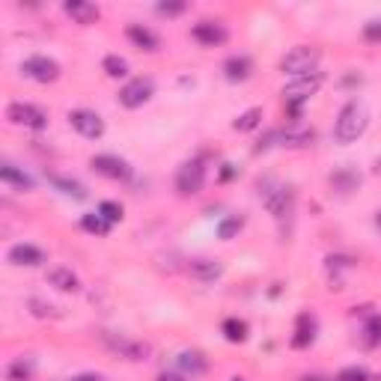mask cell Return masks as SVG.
I'll list each match as a JSON object with an SVG mask.
<instances>
[{"label": "cell", "instance_id": "21", "mask_svg": "<svg viewBox=\"0 0 381 381\" xmlns=\"http://www.w3.org/2000/svg\"><path fill=\"white\" fill-rule=\"evenodd\" d=\"M176 361H179V366H182V370H185L188 375H202V373L209 370V361L202 358L200 351H182Z\"/></svg>", "mask_w": 381, "mask_h": 381}, {"label": "cell", "instance_id": "29", "mask_svg": "<svg viewBox=\"0 0 381 381\" xmlns=\"http://www.w3.org/2000/svg\"><path fill=\"white\" fill-rule=\"evenodd\" d=\"M98 214H101V218H105L108 224H120V221L125 218V209L120 206V202H110V200H105V202H101V206H98Z\"/></svg>", "mask_w": 381, "mask_h": 381}, {"label": "cell", "instance_id": "8", "mask_svg": "<svg viewBox=\"0 0 381 381\" xmlns=\"http://www.w3.org/2000/svg\"><path fill=\"white\" fill-rule=\"evenodd\" d=\"M69 122H72V129L78 131L81 137H86V141H98V137L105 134V120H101L96 110H84V108L72 110Z\"/></svg>", "mask_w": 381, "mask_h": 381}, {"label": "cell", "instance_id": "17", "mask_svg": "<svg viewBox=\"0 0 381 381\" xmlns=\"http://www.w3.org/2000/svg\"><path fill=\"white\" fill-rule=\"evenodd\" d=\"M48 283L54 289H60V292H78L81 289V280L72 274V269H63V265L48 271Z\"/></svg>", "mask_w": 381, "mask_h": 381}, {"label": "cell", "instance_id": "5", "mask_svg": "<svg viewBox=\"0 0 381 381\" xmlns=\"http://www.w3.org/2000/svg\"><path fill=\"white\" fill-rule=\"evenodd\" d=\"M202 185H206V167L200 161H185L176 173V190L182 197H194L202 190Z\"/></svg>", "mask_w": 381, "mask_h": 381}, {"label": "cell", "instance_id": "19", "mask_svg": "<svg viewBox=\"0 0 381 381\" xmlns=\"http://www.w3.org/2000/svg\"><path fill=\"white\" fill-rule=\"evenodd\" d=\"M280 141L292 149H301V146H310L316 141V134L313 129H298V125H289L286 131H280Z\"/></svg>", "mask_w": 381, "mask_h": 381}, {"label": "cell", "instance_id": "26", "mask_svg": "<svg viewBox=\"0 0 381 381\" xmlns=\"http://www.w3.org/2000/svg\"><path fill=\"white\" fill-rule=\"evenodd\" d=\"M101 69H105L110 78H125V75H129V63H125L120 54H108L105 63H101Z\"/></svg>", "mask_w": 381, "mask_h": 381}, {"label": "cell", "instance_id": "31", "mask_svg": "<svg viewBox=\"0 0 381 381\" xmlns=\"http://www.w3.org/2000/svg\"><path fill=\"white\" fill-rule=\"evenodd\" d=\"M337 381H370V375H366L363 366H349V370H342L337 375Z\"/></svg>", "mask_w": 381, "mask_h": 381}, {"label": "cell", "instance_id": "18", "mask_svg": "<svg viewBox=\"0 0 381 381\" xmlns=\"http://www.w3.org/2000/svg\"><path fill=\"white\" fill-rule=\"evenodd\" d=\"M125 36L137 45V48H143V51H155L158 48V36L152 33L149 27H143V24H129L125 27Z\"/></svg>", "mask_w": 381, "mask_h": 381}, {"label": "cell", "instance_id": "11", "mask_svg": "<svg viewBox=\"0 0 381 381\" xmlns=\"http://www.w3.org/2000/svg\"><path fill=\"white\" fill-rule=\"evenodd\" d=\"M190 36H194L200 45H206V48H214V45H224V42H226V30L221 27V24H214V21H200V24H194Z\"/></svg>", "mask_w": 381, "mask_h": 381}, {"label": "cell", "instance_id": "15", "mask_svg": "<svg viewBox=\"0 0 381 381\" xmlns=\"http://www.w3.org/2000/svg\"><path fill=\"white\" fill-rule=\"evenodd\" d=\"M316 340V319L310 313H301L295 322V337H292V349H307Z\"/></svg>", "mask_w": 381, "mask_h": 381}, {"label": "cell", "instance_id": "2", "mask_svg": "<svg viewBox=\"0 0 381 381\" xmlns=\"http://www.w3.org/2000/svg\"><path fill=\"white\" fill-rule=\"evenodd\" d=\"M319 48L313 45H298L283 54L280 60V72L283 75H292V78H304V75H313L316 72V63H319Z\"/></svg>", "mask_w": 381, "mask_h": 381}, {"label": "cell", "instance_id": "1", "mask_svg": "<svg viewBox=\"0 0 381 381\" xmlns=\"http://www.w3.org/2000/svg\"><path fill=\"white\" fill-rule=\"evenodd\" d=\"M366 125H370V113H366V108L361 105V101H349V105L340 110L337 125H334L337 143H354L366 131Z\"/></svg>", "mask_w": 381, "mask_h": 381}, {"label": "cell", "instance_id": "32", "mask_svg": "<svg viewBox=\"0 0 381 381\" xmlns=\"http://www.w3.org/2000/svg\"><path fill=\"white\" fill-rule=\"evenodd\" d=\"M363 39L366 42H381V21H370L363 27Z\"/></svg>", "mask_w": 381, "mask_h": 381}, {"label": "cell", "instance_id": "30", "mask_svg": "<svg viewBox=\"0 0 381 381\" xmlns=\"http://www.w3.org/2000/svg\"><path fill=\"white\" fill-rule=\"evenodd\" d=\"M363 334H366V342H370V346L381 342V316H370V319H366Z\"/></svg>", "mask_w": 381, "mask_h": 381}, {"label": "cell", "instance_id": "38", "mask_svg": "<svg viewBox=\"0 0 381 381\" xmlns=\"http://www.w3.org/2000/svg\"><path fill=\"white\" fill-rule=\"evenodd\" d=\"M233 381H245V378H233Z\"/></svg>", "mask_w": 381, "mask_h": 381}, {"label": "cell", "instance_id": "4", "mask_svg": "<svg viewBox=\"0 0 381 381\" xmlns=\"http://www.w3.org/2000/svg\"><path fill=\"white\" fill-rule=\"evenodd\" d=\"M6 120L15 122V125H27V129L42 131L48 125V113L36 105H27V101H12V105L6 108Z\"/></svg>", "mask_w": 381, "mask_h": 381}, {"label": "cell", "instance_id": "37", "mask_svg": "<svg viewBox=\"0 0 381 381\" xmlns=\"http://www.w3.org/2000/svg\"><path fill=\"white\" fill-rule=\"evenodd\" d=\"M375 224H378V226H381V212H378V218H375Z\"/></svg>", "mask_w": 381, "mask_h": 381}, {"label": "cell", "instance_id": "12", "mask_svg": "<svg viewBox=\"0 0 381 381\" xmlns=\"http://www.w3.org/2000/svg\"><path fill=\"white\" fill-rule=\"evenodd\" d=\"M188 274L194 277V280H200V283H214L224 274V265L218 259H194L188 265Z\"/></svg>", "mask_w": 381, "mask_h": 381}, {"label": "cell", "instance_id": "28", "mask_svg": "<svg viewBox=\"0 0 381 381\" xmlns=\"http://www.w3.org/2000/svg\"><path fill=\"white\" fill-rule=\"evenodd\" d=\"M33 375V361H15V363H9V370H6V378L9 381H30Z\"/></svg>", "mask_w": 381, "mask_h": 381}, {"label": "cell", "instance_id": "24", "mask_svg": "<svg viewBox=\"0 0 381 381\" xmlns=\"http://www.w3.org/2000/svg\"><path fill=\"white\" fill-rule=\"evenodd\" d=\"M51 182H54V188H60L63 194H69L75 200H84L86 197V190L81 182H75V179H66V176H51Z\"/></svg>", "mask_w": 381, "mask_h": 381}, {"label": "cell", "instance_id": "34", "mask_svg": "<svg viewBox=\"0 0 381 381\" xmlns=\"http://www.w3.org/2000/svg\"><path fill=\"white\" fill-rule=\"evenodd\" d=\"M69 381H105V378L96 375V373H84V375H75V378H69Z\"/></svg>", "mask_w": 381, "mask_h": 381}, {"label": "cell", "instance_id": "7", "mask_svg": "<svg viewBox=\"0 0 381 381\" xmlns=\"http://www.w3.org/2000/svg\"><path fill=\"white\" fill-rule=\"evenodd\" d=\"M152 93H155V81H152V78H134V81H129L120 90V105L129 108V110L143 108L146 101L152 98Z\"/></svg>", "mask_w": 381, "mask_h": 381}, {"label": "cell", "instance_id": "13", "mask_svg": "<svg viewBox=\"0 0 381 381\" xmlns=\"http://www.w3.org/2000/svg\"><path fill=\"white\" fill-rule=\"evenodd\" d=\"M9 262L33 269V265H42L45 262V253L39 247H33V245H12L9 247Z\"/></svg>", "mask_w": 381, "mask_h": 381}, {"label": "cell", "instance_id": "22", "mask_svg": "<svg viewBox=\"0 0 381 381\" xmlns=\"http://www.w3.org/2000/svg\"><path fill=\"white\" fill-rule=\"evenodd\" d=\"M221 331H224V337L230 340V342H245V340H247V322L226 319V322L221 325Z\"/></svg>", "mask_w": 381, "mask_h": 381}, {"label": "cell", "instance_id": "6", "mask_svg": "<svg viewBox=\"0 0 381 381\" xmlns=\"http://www.w3.org/2000/svg\"><path fill=\"white\" fill-rule=\"evenodd\" d=\"M21 72H24V78H30L36 84H51V81L60 78V63L51 60V57L36 54V57H27L21 63Z\"/></svg>", "mask_w": 381, "mask_h": 381}, {"label": "cell", "instance_id": "20", "mask_svg": "<svg viewBox=\"0 0 381 381\" xmlns=\"http://www.w3.org/2000/svg\"><path fill=\"white\" fill-rule=\"evenodd\" d=\"M0 179H4L6 185H15V188H21V190H33V179L24 170H18L15 164H4V167H0Z\"/></svg>", "mask_w": 381, "mask_h": 381}, {"label": "cell", "instance_id": "23", "mask_svg": "<svg viewBox=\"0 0 381 381\" xmlns=\"http://www.w3.org/2000/svg\"><path fill=\"white\" fill-rule=\"evenodd\" d=\"M259 122H262V108H250V110H245V113H241V117L233 122V129H235V131H253Z\"/></svg>", "mask_w": 381, "mask_h": 381}, {"label": "cell", "instance_id": "3", "mask_svg": "<svg viewBox=\"0 0 381 381\" xmlns=\"http://www.w3.org/2000/svg\"><path fill=\"white\" fill-rule=\"evenodd\" d=\"M322 75L319 72H313V75H304V78H295L292 84H286L283 86V101H286V108L295 113H301V105L304 101H310V96H316L319 93V86H322Z\"/></svg>", "mask_w": 381, "mask_h": 381}, {"label": "cell", "instance_id": "33", "mask_svg": "<svg viewBox=\"0 0 381 381\" xmlns=\"http://www.w3.org/2000/svg\"><path fill=\"white\" fill-rule=\"evenodd\" d=\"M185 9H188V4H158V12H161V15H167V18L182 15Z\"/></svg>", "mask_w": 381, "mask_h": 381}, {"label": "cell", "instance_id": "27", "mask_svg": "<svg viewBox=\"0 0 381 381\" xmlns=\"http://www.w3.org/2000/svg\"><path fill=\"white\" fill-rule=\"evenodd\" d=\"M81 226H84L86 233H93V235H108V233H110V224L101 218V214H84Z\"/></svg>", "mask_w": 381, "mask_h": 381}, {"label": "cell", "instance_id": "35", "mask_svg": "<svg viewBox=\"0 0 381 381\" xmlns=\"http://www.w3.org/2000/svg\"><path fill=\"white\" fill-rule=\"evenodd\" d=\"M233 176H235V170L230 167V164H224V170H221V179L226 182V179H233Z\"/></svg>", "mask_w": 381, "mask_h": 381}, {"label": "cell", "instance_id": "10", "mask_svg": "<svg viewBox=\"0 0 381 381\" xmlns=\"http://www.w3.org/2000/svg\"><path fill=\"white\" fill-rule=\"evenodd\" d=\"M90 167H93L98 176H105V179H129V176H131L129 161H122V158H117V155H93Z\"/></svg>", "mask_w": 381, "mask_h": 381}, {"label": "cell", "instance_id": "36", "mask_svg": "<svg viewBox=\"0 0 381 381\" xmlns=\"http://www.w3.org/2000/svg\"><path fill=\"white\" fill-rule=\"evenodd\" d=\"M158 381H185L182 375H170V373H164V375H158Z\"/></svg>", "mask_w": 381, "mask_h": 381}, {"label": "cell", "instance_id": "25", "mask_svg": "<svg viewBox=\"0 0 381 381\" xmlns=\"http://www.w3.org/2000/svg\"><path fill=\"white\" fill-rule=\"evenodd\" d=\"M241 226H245V218H241V214H233V218H224V221L218 224V238H224V241L235 238V235L241 233Z\"/></svg>", "mask_w": 381, "mask_h": 381}, {"label": "cell", "instance_id": "16", "mask_svg": "<svg viewBox=\"0 0 381 381\" xmlns=\"http://www.w3.org/2000/svg\"><path fill=\"white\" fill-rule=\"evenodd\" d=\"M63 9H66V15L75 24H93V21H98V6L96 4H86V0H69Z\"/></svg>", "mask_w": 381, "mask_h": 381}, {"label": "cell", "instance_id": "14", "mask_svg": "<svg viewBox=\"0 0 381 381\" xmlns=\"http://www.w3.org/2000/svg\"><path fill=\"white\" fill-rule=\"evenodd\" d=\"M250 72H253V63L245 54H235V57H230V60L224 63V75H226V81H233V84L247 81Z\"/></svg>", "mask_w": 381, "mask_h": 381}, {"label": "cell", "instance_id": "9", "mask_svg": "<svg viewBox=\"0 0 381 381\" xmlns=\"http://www.w3.org/2000/svg\"><path fill=\"white\" fill-rule=\"evenodd\" d=\"M259 197H262V206L269 209L274 218H283L292 209V190L286 185H265L259 190Z\"/></svg>", "mask_w": 381, "mask_h": 381}]
</instances>
